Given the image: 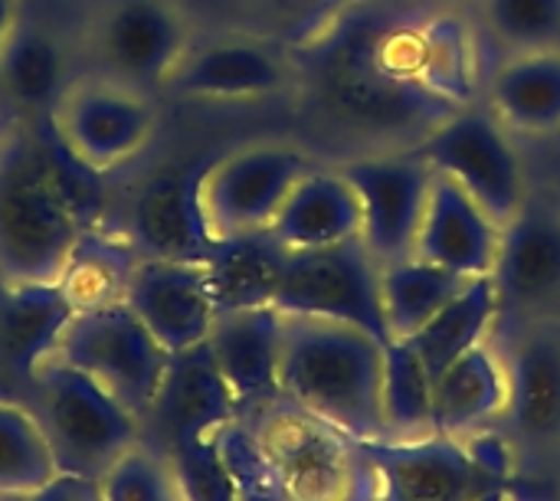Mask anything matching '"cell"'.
Segmentation results:
<instances>
[{"mask_svg": "<svg viewBox=\"0 0 560 501\" xmlns=\"http://www.w3.org/2000/svg\"><path fill=\"white\" fill-rule=\"evenodd\" d=\"M486 33L505 53L560 46V0H476Z\"/></svg>", "mask_w": 560, "mask_h": 501, "instance_id": "d6a6232c", "label": "cell"}, {"mask_svg": "<svg viewBox=\"0 0 560 501\" xmlns=\"http://www.w3.org/2000/svg\"><path fill=\"white\" fill-rule=\"evenodd\" d=\"M502 308H538L560 295V210L528 200L505 226L492 272Z\"/></svg>", "mask_w": 560, "mask_h": 501, "instance_id": "ffe728a7", "label": "cell"}, {"mask_svg": "<svg viewBox=\"0 0 560 501\" xmlns=\"http://www.w3.org/2000/svg\"><path fill=\"white\" fill-rule=\"evenodd\" d=\"M509 371V423L515 436L545 446L560 440V341L551 335H525L512 345Z\"/></svg>", "mask_w": 560, "mask_h": 501, "instance_id": "484cf974", "label": "cell"}, {"mask_svg": "<svg viewBox=\"0 0 560 501\" xmlns=\"http://www.w3.org/2000/svg\"><path fill=\"white\" fill-rule=\"evenodd\" d=\"M509 404V371L489 345H476L433 381V433L466 440Z\"/></svg>", "mask_w": 560, "mask_h": 501, "instance_id": "7402d4cb", "label": "cell"}, {"mask_svg": "<svg viewBox=\"0 0 560 501\" xmlns=\"http://www.w3.org/2000/svg\"><path fill=\"white\" fill-rule=\"evenodd\" d=\"M190 39L194 30L174 0H115L89 33L95 72L148 92L164 89Z\"/></svg>", "mask_w": 560, "mask_h": 501, "instance_id": "7c38bea8", "label": "cell"}, {"mask_svg": "<svg viewBox=\"0 0 560 501\" xmlns=\"http://www.w3.org/2000/svg\"><path fill=\"white\" fill-rule=\"evenodd\" d=\"M0 501H23V496H0Z\"/></svg>", "mask_w": 560, "mask_h": 501, "instance_id": "ab89813d", "label": "cell"}, {"mask_svg": "<svg viewBox=\"0 0 560 501\" xmlns=\"http://www.w3.org/2000/svg\"><path fill=\"white\" fill-rule=\"evenodd\" d=\"M23 501H102L98 482L92 479H79V476H56L49 479L43 489L23 496Z\"/></svg>", "mask_w": 560, "mask_h": 501, "instance_id": "d590c367", "label": "cell"}, {"mask_svg": "<svg viewBox=\"0 0 560 501\" xmlns=\"http://www.w3.org/2000/svg\"><path fill=\"white\" fill-rule=\"evenodd\" d=\"M102 501H184L164 459L131 446L98 482Z\"/></svg>", "mask_w": 560, "mask_h": 501, "instance_id": "e575fe53", "label": "cell"}, {"mask_svg": "<svg viewBox=\"0 0 560 501\" xmlns=\"http://www.w3.org/2000/svg\"><path fill=\"white\" fill-rule=\"evenodd\" d=\"M75 312L72 295L62 286H7L0 305V351L10 371L36 377L39 368L56 358Z\"/></svg>", "mask_w": 560, "mask_h": 501, "instance_id": "d4e9b609", "label": "cell"}, {"mask_svg": "<svg viewBox=\"0 0 560 501\" xmlns=\"http://www.w3.org/2000/svg\"><path fill=\"white\" fill-rule=\"evenodd\" d=\"M72 79L62 39L43 23L20 16L0 49V92L23 112L49 115Z\"/></svg>", "mask_w": 560, "mask_h": 501, "instance_id": "83f0119b", "label": "cell"}, {"mask_svg": "<svg viewBox=\"0 0 560 501\" xmlns=\"http://www.w3.org/2000/svg\"><path fill=\"white\" fill-rule=\"evenodd\" d=\"M502 226L453 180H433L413 256L466 279L492 276L502 249Z\"/></svg>", "mask_w": 560, "mask_h": 501, "instance_id": "ac0fdd59", "label": "cell"}, {"mask_svg": "<svg viewBox=\"0 0 560 501\" xmlns=\"http://www.w3.org/2000/svg\"><path fill=\"white\" fill-rule=\"evenodd\" d=\"M387 62L427 95L466 108L479 92V46L463 16L440 10L413 26L384 30Z\"/></svg>", "mask_w": 560, "mask_h": 501, "instance_id": "9a60e30c", "label": "cell"}, {"mask_svg": "<svg viewBox=\"0 0 560 501\" xmlns=\"http://www.w3.org/2000/svg\"><path fill=\"white\" fill-rule=\"evenodd\" d=\"M361 200V240L381 266L413 256L433 190V167L407 151H374L338 161Z\"/></svg>", "mask_w": 560, "mask_h": 501, "instance_id": "8fae6325", "label": "cell"}, {"mask_svg": "<svg viewBox=\"0 0 560 501\" xmlns=\"http://www.w3.org/2000/svg\"><path fill=\"white\" fill-rule=\"evenodd\" d=\"M43 430L62 476L102 482V476L135 446L138 417L89 374L49 358L39 374Z\"/></svg>", "mask_w": 560, "mask_h": 501, "instance_id": "52a82bcc", "label": "cell"}, {"mask_svg": "<svg viewBox=\"0 0 560 501\" xmlns=\"http://www.w3.org/2000/svg\"><path fill=\"white\" fill-rule=\"evenodd\" d=\"M167 466L184 501H240V486L220 446V433L167 450Z\"/></svg>", "mask_w": 560, "mask_h": 501, "instance_id": "836d02e7", "label": "cell"}, {"mask_svg": "<svg viewBox=\"0 0 560 501\" xmlns=\"http://www.w3.org/2000/svg\"><path fill=\"white\" fill-rule=\"evenodd\" d=\"M49 125L72 164L89 174H115L151 148L161 112L148 89L92 69L66 85Z\"/></svg>", "mask_w": 560, "mask_h": 501, "instance_id": "5b68a950", "label": "cell"}, {"mask_svg": "<svg viewBox=\"0 0 560 501\" xmlns=\"http://www.w3.org/2000/svg\"><path fill=\"white\" fill-rule=\"evenodd\" d=\"M197 174L190 180L158 177L151 180L131 210V236L141 259H187L203 263L213 240L197 210Z\"/></svg>", "mask_w": 560, "mask_h": 501, "instance_id": "cb8c5ba5", "label": "cell"}, {"mask_svg": "<svg viewBox=\"0 0 560 501\" xmlns=\"http://www.w3.org/2000/svg\"><path fill=\"white\" fill-rule=\"evenodd\" d=\"M381 404L387 440L433 436V377L404 338L384 345Z\"/></svg>", "mask_w": 560, "mask_h": 501, "instance_id": "4dcf8cb0", "label": "cell"}, {"mask_svg": "<svg viewBox=\"0 0 560 501\" xmlns=\"http://www.w3.org/2000/svg\"><path fill=\"white\" fill-rule=\"evenodd\" d=\"M289 253L272 230L217 240L203 259L217 312L272 305Z\"/></svg>", "mask_w": 560, "mask_h": 501, "instance_id": "4316f807", "label": "cell"}, {"mask_svg": "<svg viewBox=\"0 0 560 501\" xmlns=\"http://www.w3.org/2000/svg\"><path fill=\"white\" fill-rule=\"evenodd\" d=\"M430 3H436V7H443V10H456V7H466V3H472V0H430Z\"/></svg>", "mask_w": 560, "mask_h": 501, "instance_id": "f35d334b", "label": "cell"}, {"mask_svg": "<svg viewBox=\"0 0 560 501\" xmlns=\"http://www.w3.org/2000/svg\"><path fill=\"white\" fill-rule=\"evenodd\" d=\"M433 174L463 187L502 230L532 200L522 154L492 108H456L413 148Z\"/></svg>", "mask_w": 560, "mask_h": 501, "instance_id": "8992f818", "label": "cell"}, {"mask_svg": "<svg viewBox=\"0 0 560 501\" xmlns=\"http://www.w3.org/2000/svg\"><path fill=\"white\" fill-rule=\"evenodd\" d=\"M466 501H515V496H512V489L505 482H492V486L476 489Z\"/></svg>", "mask_w": 560, "mask_h": 501, "instance_id": "74e56055", "label": "cell"}, {"mask_svg": "<svg viewBox=\"0 0 560 501\" xmlns=\"http://www.w3.org/2000/svg\"><path fill=\"white\" fill-rule=\"evenodd\" d=\"M236 397L223 381L210 345H197L190 351H177L167 358L164 381L148 407L144 420L164 450L180 443L217 436L236 420Z\"/></svg>", "mask_w": 560, "mask_h": 501, "instance_id": "e0dca14e", "label": "cell"}, {"mask_svg": "<svg viewBox=\"0 0 560 501\" xmlns=\"http://www.w3.org/2000/svg\"><path fill=\"white\" fill-rule=\"evenodd\" d=\"M56 358L118 397L135 417H144L167 371V351L121 302L79 308L69 322Z\"/></svg>", "mask_w": 560, "mask_h": 501, "instance_id": "9c48e42d", "label": "cell"}, {"mask_svg": "<svg viewBox=\"0 0 560 501\" xmlns=\"http://www.w3.org/2000/svg\"><path fill=\"white\" fill-rule=\"evenodd\" d=\"M377 479V501H466L476 489L492 486L463 440H361ZM509 486V482H505Z\"/></svg>", "mask_w": 560, "mask_h": 501, "instance_id": "2e32d148", "label": "cell"}, {"mask_svg": "<svg viewBox=\"0 0 560 501\" xmlns=\"http://www.w3.org/2000/svg\"><path fill=\"white\" fill-rule=\"evenodd\" d=\"M207 345L240 407H269L282 400V312L276 305L220 312Z\"/></svg>", "mask_w": 560, "mask_h": 501, "instance_id": "d6986e66", "label": "cell"}, {"mask_svg": "<svg viewBox=\"0 0 560 501\" xmlns=\"http://www.w3.org/2000/svg\"><path fill=\"white\" fill-rule=\"evenodd\" d=\"M489 108L509 131L560 135V46L505 53L489 75Z\"/></svg>", "mask_w": 560, "mask_h": 501, "instance_id": "603a6c76", "label": "cell"}, {"mask_svg": "<svg viewBox=\"0 0 560 501\" xmlns=\"http://www.w3.org/2000/svg\"><path fill=\"white\" fill-rule=\"evenodd\" d=\"M16 23H20L16 0H0V49H3V43L10 39V33H13Z\"/></svg>", "mask_w": 560, "mask_h": 501, "instance_id": "8d00e7d4", "label": "cell"}, {"mask_svg": "<svg viewBox=\"0 0 560 501\" xmlns=\"http://www.w3.org/2000/svg\"><path fill=\"white\" fill-rule=\"evenodd\" d=\"M56 476L43 423L30 410L0 400V496H30Z\"/></svg>", "mask_w": 560, "mask_h": 501, "instance_id": "1f68e13d", "label": "cell"}, {"mask_svg": "<svg viewBox=\"0 0 560 501\" xmlns=\"http://www.w3.org/2000/svg\"><path fill=\"white\" fill-rule=\"evenodd\" d=\"M121 302L167 354L203 345L220 315L203 263L187 259H138L125 279Z\"/></svg>", "mask_w": 560, "mask_h": 501, "instance_id": "5bb4252c", "label": "cell"}, {"mask_svg": "<svg viewBox=\"0 0 560 501\" xmlns=\"http://www.w3.org/2000/svg\"><path fill=\"white\" fill-rule=\"evenodd\" d=\"M384 30L387 23L371 16H354L335 26L308 49L302 62H295V85L312 95L322 118L348 135L377 141L413 138L417 144L456 108L427 95L387 62Z\"/></svg>", "mask_w": 560, "mask_h": 501, "instance_id": "6da1fadb", "label": "cell"}, {"mask_svg": "<svg viewBox=\"0 0 560 501\" xmlns=\"http://www.w3.org/2000/svg\"><path fill=\"white\" fill-rule=\"evenodd\" d=\"M82 246L75 203L46 151L23 131L0 138V279L62 286Z\"/></svg>", "mask_w": 560, "mask_h": 501, "instance_id": "3957f363", "label": "cell"}, {"mask_svg": "<svg viewBox=\"0 0 560 501\" xmlns=\"http://www.w3.org/2000/svg\"><path fill=\"white\" fill-rule=\"evenodd\" d=\"M256 443L276 479L279 501L381 499V479L361 440L289 400L269 404Z\"/></svg>", "mask_w": 560, "mask_h": 501, "instance_id": "277c9868", "label": "cell"}, {"mask_svg": "<svg viewBox=\"0 0 560 501\" xmlns=\"http://www.w3.org/2000/svg\"><path fill=\"white\" fill-rule=\"evenodd\" d=\"M272 305L282 315L345 322L371 331L384 345L394 341L381 302V263L361 236L338 246L292 249Z\"/></svg>", "mask_w": 560, "mask_h": 501, "instance_id": "30bf717a", "label": "cell"}, {"mask_svg": "<svg viewBox=\"0 0 560 501\" xmlns=\"http://www.w3.org/2000/svg\"><path fill=\"white\" fill-rule=\"evenodd\" d=\"M384 341L345 322L282 315V400L335 423L354 440H387Z\"/></svg>", "mask_w": 560, "mask_h": 501, "instance_id": "7a4b0ae2", "label": "cell"}, {"mask_svg": "<svg viewBox=\"0 0 560 501\" xmlns=\"http://www.w3.org/2000/svg\"><path fill=\"white\" fill-rule=\"evenodd\" d=\"M295 79L299 66L269 39L249 33H213L207 39H190L164 89L180 98L243 102L279 95L295 85Z\"/></svg>", "mask_w": 560, "mask_h": 501, "instance_id": "4fadbf2b", "label": "cell"}, {"mask_svg": "<svg viewBox=\"0 0 560 501\" xmlns=\"http://www.w3.org/2000/svg\"><path fill=\"white\" fill-rule=\"evenodd\" d=\"M312 167V154L285 141H253L213 158L194 184L210 240L269 230L289 190Z\"/></svg>", "mask_w": 560, "mask_h": 501, "instance_id": "ba28073f", "label": "cell"}, {"mask_svg": "<svg viewBox=\"0 0 560 501\" xmlns=\"http://www.w3.org/2000/svg\"><path fill=\"white\" fill-rule=\"evenodd\" d=\"M502 315V295L492 276L469 279V286L446 302L410 341V348L420 354L423 368L436 381L456 358L472 351L476 345H486V335Z\"/></svg>", "mask_w": 560, "mask_h": 501, "instance_id": "f1b7e54d", "label": "cell"}, {"mask_svg": "<svg viewBox=\"0 0 560 501\" xmlns=\"http://www.w3.org/2000/svg\"><path fill=\"white\" fill-rule=\"evenodd\" d=\"M466 286V276L450 272L420 256L381 266V302L390 338H413Z\"/></svg>", "mask_w": 560, "mask_h": 501, "instance_id": "f546056e", "label": "cell"}, {"mask_svg": "<svg viewBox=\"0 0 560 501\" xmlns=\"http://www.w3.org/2000/svg\"><path fill=\"white\" fill-rule=\"evenodd\" d=\"M364 226L361 200L341 167L315 164L289 190L272 220V236L289 249H318L358 240Z\"/></svg>", "mask_w": 560, "mask_h": 501, "instance_id": "44dd1931", "label": "cell"}]
</instances>
